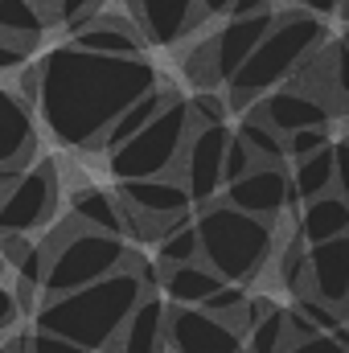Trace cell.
I'll return each instance as SVG.
<instances>
[{
    "instance_id": "cell-1",
    "label": "cell",
    "mask_w": 349,
    "mask_h": 353,
    "mask_svg": "<svg viewBox=\"0 0 349 353\" xmlns=\"http://www.w3.org/2000/svg\"><path fill=\"white\" fill-rule=\"evenodd\" d=\"M41 94L37 111L46 128L54 132L58 144L70 148H99L107 128L123 107H132L144 90L157 87V66L136 58H115V54H94L83 46H62L50 50L41 62Z\"/></svg>"
},
{
    "instance_id": "cell-2",
    "label": "cell",
    "mask_w": 349,
    "mask_h": 353,
    "mask_svg": "<svg viewBox=\"0 0 349 353\" xmlns=\"http://www.w3.org/2000/svg\"><path fill=\"white\" fill-rule=\"evenodd\" d=\"M144 292H148V279L136 267L123 263L94 283H83L74 292H62V296H46V304L37 312V329L70 337L90 353L107 350L119 337L128 312L140 304Z\"/></svg>"
},
{
    "instance_id": "cell-3",
    "label": "cell",
    "mask_w": 349,
    "mask_h": 353,
    "mask_svg": "<svg viewBox=\"0 0 349 353\" xmlns=\"http://www.w3.org/2000/svg\"><path fill=\"white\" fill-rule=\"evenodd\" d=\"M325 17L312 12H279L275 25L263 33L251 58L230 74V107H247L267 90L283 87L325 41Z\"/></svg>"
},
{
    "instance_id": "cell-4",
    "label": "cell",
    "mask_w": 349,
    "mask_h": 353,
    "mask_svg": "<svg viewBox=\"0 0 349 353\" xmlns=\"http://www.w3.org/2000/svg\"><path fill=\"white\" fill-rule=\"evenodd\" d=\"M197 239H201V259L214 267L222 279L239 283L251 279L267 259H271V222L259 214H247L230 205L226 197L206 201L197 214Z\"/></svg>"
},
{
    "instance_id": "cell-5",
    "label": "cell",
    "mask_w": 349,
    "mask_h": 353,
    "mask_svg": "<svg viewBox=\"0 0 349 353\" xmlns=\"http://www.w3.org/2000/svg\"><path fill=\"white\" fill-rule=\"evenodd\" d=\"M46 247H50V267L41 279L46 296H62V292L83 288V283H94V279L111 275L115 267H123V259H128L123 234L83 226L79 218L70 226H58Z\"/></svg>"
},
{
    "instance_id": "cell-6",
    "label": "cell",
    "mask_w": 349,
    "mask_h": 353,
    "mask_svg": "<svg viewBox=\"0 0 349 353\" xmlns=\"http://www.w3.org/2000/svg\"><path fill=\"white\" fill-rule=\"evenodd\" d=\"M189 132H193L189 103L169 99L136 136H128L119 148H111V173L119 176V181L173 173L177 165H181V152H185Z\"/></svg>"
},
{
    "instance_id": "cell-7",
    "label": "cell",
    "mask_w": 349,
    "mask_h": 353,
    "mask_svg": "<svg viewBox=\"0 0 349 353\" xmlns=\"http://www.w3.org/2000/svg\"><path fill=\"white\" fill-rule=\"evenodd\" d=\"M119 201L128 210V234H140V239H161L193 205L185 181L165 173L119 181Z\"/></svg>"
},
{
    "instance_id": "cell-8",
    "label": "cell",
    "mask_w": 349,
    "mask_h": 353,
    "mask_svg": "<svg viewBox=\"0 0 349 353\" xmlns=\"http://www.w3.org/2000/svg\"><path fill=\"white\" fill-rule=\"evenodd\" d=\"M226 144H230L226 123H206V128L189 132L185 152H181V181H185L193 205H206V201L222 197V189H226V176H222Z\"/></svg>"
},
{
    "instance_id": "cell-9",
    "label": "cell",
    "mask_w": 349,
    "mask_h": 353,
    "mask_svg": "<svg viewBox=\"0 0 349 353\" xmlns=\"http://www.w3.org/2000/svg\"><path fill=\"white\" fill-rule=\"evenodd\" d=\"M58 197V181L54 165H37V169H21L12 176V185L0 193V230H33L50 218Z\"/></svg>"
},
{
    "instance_id": "cell-10",
    "label": "cell",
    "mask_w": 349,
    "mask_h": 353,
    "mask_svg": "<svg viewBox=\"0 0 349 353\" xmlns=\"http://www.w3.org/2000/svg\"><path fill=\"white\" fill-rule=\"evenodd\" d=\"M173 353H243V333L201 304H181L169 312Z\"/></svg>"
},
{
    "instance_id": "cell-11",
    "label": "cell",
    "mask_w": 349,
    "mask_h": 353,
    "mask_svg": "<svg viewBox=\"0 0 349 353\" xmlns=\"http://www.w3.org/2000/svg\"><path fill=\"white\" fill-rule=\"evenodd\" d=\"M222 197L230 201V205H239V210H247V214H259V218H279L283 214V205L296 197L292 193V176L283 173V165H255L251 173H243L239 181H230L226 189H222Z\"/></svg>"
},
{
    "instance_id": "cell-12",
    "label": "cell",
    "mask_w": 349,
    "mask_h": 353,
    "mask_svg": "<svg viewBox=\"0 0 349 353\" xmlns=\"http://www.w3.org/2000/svg\"><path fill=\"white\" fill-rule=\"evenodd\" d=\"M255 115H263L279 136L296 132V128H317L329 119V103L312 90H300V87H275L259 94L255 103Z\"/></svg>"
},
{
    "instance_id": "cell-13",
    "label": "cell",
    "mask_w": 349,
    "mask_h": 353,
    "mask_svg": "<svg viewBox=\"0 0 349 353\" xmlns=\"http://www.w3.org/2000/svg\"><path fill=\"white\" fill-rule=\"evenodd\" d=\"M165 345H169V308H165L161 296L144 292L140 304L128 312L119 337L107 350L111 353H165Z\"/></svg>"
},
{
    "instance_id": "cell-14",
    "label": "cell",
    "mask_w": 349,
    "mask_h": 353,
    "mask_svg": "<svg viewBox=\"0 0 349 353\" xmlns=\"http://www.w3.org/2000/svg\"><path fill=\"white\" fill-rule=\"evenodd\" d=\"M271 25H275V12H271V8H263V12H251V17H230V21L222 25V33H218V37H210L218 79H226V83H230V74L251 58V50L263 41V33H267Z\"/></svg>"
},
{
    "instance_id": "cell-15",
    "label": "cell",
    "mask_w": 349,
    "mask_h": 353,
    "mask_svg": "<svg viewBox=\"0 0 349 353\" xmlns=\"http://www.w3.org/2000/svg\"><path fill=\"white\" fill-rule=\"evenodd\" d=\"M308 292L329 300V304H346L349 296V230L337 239L312 243L308 247Z\"/></svg>"
},
{
    "instance_id": "cell-16",
    "label": "cell",
    "mask_w": 349,
    "mask_h": 353,
    "mask_svg": "<svg viewBox=\"0 0 349 353\" xmlns=\"http://www.w3.org/2000/svg\"><path fill=\"white\" fill-rule=\"evenodd\" d=\"M33 107L17 90L0 87V169H25L37 152V132H33Z\"/></svg>"
},
{
    "instance_id": "cell-17",
    "label": "cell",
    "mask_w": 349,
    "mask_h": 353,
    "mask_svg": "<svg viewBox=\"0 0 349 353\" xmlns=\"http://www.w3.org/2000/svg\"><path fill=\"white\" fill-rule=\"evenodd\" d=\"M132 12H136L144 37L157 46L181 41L197 25V17H206L197 0H132Z\"/></svg>"
},
{
    "instance_id": "cell-18",
    "label": "cell",
    "mask_w": 349,
    "mask_h": 353,
    "mask_svg": "<svg viewBox=\"0 0 349 353\" xmlns=\"http://www.w3.org/2000/svg\"><path fill=\"white\" fill-rule=\"evenodd\" d=\"M74 29V46L94 50V54H115V58H136L144 50V37L123 21V17H111V12H90L87 21L70 25Z\"/></svg>"
},
{
    "instance_id": "cell-19",
    "label": "cell",
    "mask_w": 349,
    "mask_h": 353,
    "mask_svg": "<svg viewBox=\"0 0 349 353\" xmlns=\"http://www.w3.org/2000/svg\"><path fill=\"white\" fill-rule=\"evenodd\" d=\"M349 230V201L341 193H321V197H308L304 201V214H300V239L312 247V243H325V239H337Z\"/></svg>"
},
{
    "instance_id": "cell-20",
    "label": "cell",
    "mask_w": 349,
    "mask_h": 353,
    "mask_svg": "<svg viewBox=\"0 0 349 353\" xmlns=\"http://www.w3.org/2000/svg\"><path fill=\"white\" fill-rule=\"evenodd\" d=\"M222 283H226V279H222L214 267L197 263V259L173 263L169 275H165V292H169V300H177V304H206Z\"/></svg>"
},
{
    "instance_id": "cell-21",
    "label": "cell",
    "mask_w": 349,
    "mask_h": 353,
    "mask_svg": "<svg viewBox=\"0 0 349 353\" xmlns=\"http://www.w3.org/2000/svg\"><path fill=\"white\" fill-rule=\"evenodd\" d=\"M74 218L83 226H94V230H107V234H128V210L119 197L103 193V189H83L74 197Z\"/></svg>"
},
{
    "instance_id": "cell-22",
    "label": "cell",
    "mask_w": 349,
    "mask_h": 353,
    "mask_svg": "<svg viewBox=\"0 0 349 353\" xmlns=\"http://www.w3.org/2000/svg\"><path fill=\"white\" fill-rule=\"evenodd\" d=\"M169 99H173V94H165L161 87L144 90L132 107H123V111L115 115V123L107 128V136H103V144H99V148H107V152H111V148H119V144H123L128 136H136V132H140V128H144V123H148V119H152Z\"/></svg>"
},
{
    "instance_id": "cell-23",
    "label": "cell",
    "mask_w": 349,
    "mask_h": 353,
    "mask_svg": "<svg viewBox=\"0 0 349 353\" xmlns=\"http://www.w3.org/2000/svg\"><path fill=\"white\" fill-rule=\"evenodd\" d=\"M329 185H333V144L296 161V173H292V193L296 197H304V201L321 197V193H329Z\"/></svg>"
},
{
    "instance_id": "cell-24",
    "label": "cell",
    "mask_w": 349,
    "mask_h": 353,
    "mask_svg": "<svg viewBox=\"0 0 349 353\" xmlns=\"http://www.w3.org/2000/svg\"><path fill=\"white\" fill-rule=\"evenodd\" d=\"M0 33L21 37V41H37L46 33V8L33 0H0Z\"/></svg>"
},
{
    "instance_id": "cell-25",
    "label": "cell",
    "mask_w": 349,
    "mask_h": 353,
    "mask_svg": "<svg viewBox=\"0 0 349 353\" xmlns=\"http://www.w3.org/2000/svg\"><path fill=\"white\" fill-rule=\"evenodd\" d=\"M288 345V308H267L259 321H251L243 353H279Z\"/></svg>"
},
{
    "instance_id": "cell-26",
    "label": "cell",
    "mask_w": 349,
    "mask_h": 353,
    "mask_svg": "<svg viewBox=\"0 0 349 353\" xmlns=\"http://www.w3.org/2000/svg\"><path fill=\"white\" fill-rule=\"evenodd\" d=\"M239 136L251 144V152H255V161H263V165H283L288 161V152H283V136L263 119V115H247L243 119V128H239Z\"/></svg>"
},
{
    "instance_id": "cell-27",
    "label": "cell",
    "mask_w": 349,
    "mask_h": 353,
    "mask_svg": "<svg viewBox=\"0 0 349 353\" xmlns=\"http://www.w3.org/2000/svg\"><path fill=\"white\" fill-rule=\"evenodd\" d=\"M157 255H161V263L173 267V263H189V259H197L201 255V239H197V222H189V218H181L177 226H169L161 239H157Z\"/></svg>"
},
{
    "instance_id": "cell-28",
    "label": "cell",
    "mask_w": 349,
    "mask_h": 353,
    "mask_svg": "<svg viewBox=\"0 0 349 353\" xmlns=\"http://www.w3.org/2000/svg\"><path fill=\"white\" fill-rule=\"evenodd\" d=\"M259 161H255V152H251V144L239 136V132H230V144H226V157H222V176H226V185L230 181H239L243 173H251Z\"/></svg>"
},
{
    "instance_id": "cell-29",
    "label": "cell",
    "mask_w": 349,
    "mask_h": 353,
    "mask_svg": "<svg viewBox=\"0 0 349 353\" xmlns=\"http://www.w3.org/2000/svg\"><path fill=\"white\" fill-rule=\"evenodd\" d=\"M296 308L321 329V333H341V316L333 312L337 304H329V300H321V296H312V292H304V296H296Z\"/></svg>"
},
{
    "instance_id": "cell-30",
    "label": "cell",
    "mask_w": 349,
    "mask_h": 353,
    "mask_svg": "<svg viewBox=\"0 0 349 353\" xmlns=\"http://www.w3.org/2000/svg\"><path fill=\"white\" fill-rule=\"evenodd\" d=\"M107 0H50L46 4V21H58V25H79L87 21L90 12H99Z\"/></svg>"
},
{
    "instance_id": "cell-31",
    "label": "cell",
    "mask_w": 349,
    "mask_h": 353,
    "mask_svg": "<svg viewBox=\"0 0 349 353\" xmlns=\"http://www.w3.org/2000/svg\"><path fill=\"white\" fill-rule=\"evenodd\" d=\"M325 144H329L325 123H317V128H296V132L283 136V152H288L292 161H300V157H308V152H317V148H325Z\"/></svg>"
},
{
    "instance_id": "cell-32",
    "label": "cell",
    "mask_w": 349,
    "mask_h": 353,
    "mask_svg": "<svg viewBox=\"0 0 349 353\" xmlns=\"http://www.w3.org/2000/svg\"><path fill=\"white\" fill-rule=\"evenodd\" d=\"M279 353H349V337L346 333H312V337L288 341Z\"/></svg>"
},
{
    "instance_id": "cell-33",
    "label": "cell",
    "mask_w": 349,
    "mask_h": 353,
    "mask_svg": "<svg viewBox=\"0 0 349 353\" xmlns=\"http://www.w3.org/2000/svg\"><path fill=\"white\" fill-rule=\"evenodd\" d=\"M189 119H193V128L226 123V103H222L218 94H210V90H197V94L189 99Z\"/></svg>"
},
{
    "instance_id": "cell-34",
    "label": "cell",
    "mask_w": 349,
    "mask_h": 353,
    "mask_svg": "<svg viewBox=\"0 0 349 353\" xmlns=\"http://www.w3.org/2000/svg\"><path fill=\"white\" fill-rule=\"evenodd\" d=\"M25 353H90L83 350L79 341H70V337H58V333H50V329H37L33 337H29V350Z\"/></svg>"
},
{
    "instance_id": "cell-35",
    "label": "cell",
    "mask_w": 349,
    "mask_h": 353,
    "mask_svg": "<svg viewBox=\"0 0 349 353\" xmlns=\"http://www.w3.org/2000/svg\"><path fill=\"white\" fill-rule=\"evenodd\" d=\"M329 70H333V94L337 99H349V41H333Z\"/></svg>"
},
{
    "instance_id": "cell-36",
    "label": "cell",
    "mask_w": 349,
    "mask_h": 353,
    "mask_svg": "<svg viewBox=\"0 0 349 353\" xmlns=\"http://www.w3.org/2000/svg\"><path fill=\"white\" fill-rule=\"evenodd\" d=\"M29 50H33V41H21V37H8V33H0V74H8V70H21V66L29 62Z\"/></svg>"
},
{
    "instance_id": "cell-37",
    "label": "cell",
    "mask_w": 349,
    "mask_h": 353,
    "mask_svg": "<svg viewBox=\"0 0 349 353\" xmlns=\"http://www.w3.org/2000/svg\"><path fill=\"white\" fill-rule=\"evenodd\" d=\"M333 185H337V193L349 201V136L333 144Z\"/></svg>"
},
{
    "instance_id": "cell-38",
    "label": "cell",
    "mask_w": 349,
    "mask_h": 353,
    "mask_svg": "<svg viewBox=\"0 0 349 353\" xmlns=\"http://www.w3.org/2000/svg\"><path fill=\"white\" fill-rule=\"evenodd\" d=\"M17 312H21L17 296H12L8 288H0V333H8V329L17 325Z\"/></svg>"
},
{
    "instance_id": "cell-39",
    "label": "cell",
    "mask_w": 349,
    "mask_h": 353,
    "mask_svg": "<svg viewBox=\"0 0 349 353\" xmlns=\"http://www.w3.org/2000/svg\"><path fill=\"white\" fill-rule=\"evenodd\" d=\"M263 8H271V0H230V17H251V12H263Z\"/></svg>"
},
{
    "instance_id": "cell-40",
    "label": "cell",
    "mask_w": 349,
    "mask_h": 353,
    "mask_svg": "<svg viewBox=\"0 0 349 353\" xmlns=\"http://www.w3.org/2000/svg\"><path fill=\"white\" fill-rule=\"evenodd\" d=\"M304 12H312V17H329V12H337V0H296Z\"/></svg>"
},
{
    "instance_id": "cell-41",
    "label": "cell",
    "mask_w": 349,
    "mask_h": 353,
    "mask_svg": "<svg viewBox=\"0 0 349 353\" xmlns=\"http://www.w3.org/2000/svg\"><path fill=\"white\" fill-rule=\"evenodd\" d=\"M197 4H201V12H206V17H218V12H226V8H230V0H197Z\"/></svg>"
},
{
    "instance_id": "cell-42",
    "label": "cell",
    "mask_w": 349,
    "mask_h": 353,
    "mask_svg": "<svg viewBox=\"0 0 349 353\" xmlns=\"http://www.w3.org/2000/svg\"><path fill=\"white\" fill-rule=\"evenodd\" d=\"M33 4H41V8H46V4H50V0H33Z\"/></svg>"
},
{
    "instance_id": "cell-43",
    "label": "cell",
    "mask_w": 349,
    "mask_h": 353,
    "mask_svg": "<svg viewBox=\"0 0 349 353\" xmlns=\"http://www.w3.org/2000/svg\"><path fill=\"white\" fill-rule=\"evenodd\" d=\"M341 308H349V296H346V304H341Z\"/></svg>"
},
{
    "instance_id": "cell-44",
    "label": "cell",
    "mask_w": 349,
    "mask_h": 353,
    "mask_svg": "<svg viewBox=\"0 0 349 353\" xmlns=\"http://www.w3.org/2000/svg\"><path fill=\"white\" fill-rule=\"evenodd\" d=\"M0 271H4V259H0Z\"/></svg>"
},
{
    "instance_id": "cell-45",
    "label": "cell",
    "mask_w": 349,
    "mask_h": 353,
    "mask_svg": "<svg viewBox=\"0 0 349 353\" xmlns=\"http://www.w3.org/2000/svg\"><path fill=\"white\" fill-rule=\"evenodd\" d=\"M346 41H349V37H346Z\"/></svg>"
}]
</instances>
